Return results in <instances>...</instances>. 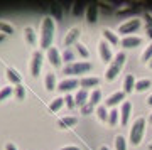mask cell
Listing matches in <instances>:
<instances>
[{"mask_svg": "<svg viewBox=\"0 0 152 150\" xmlns=\"http://www.w3.org/2000/svg\"><path fill=\"white\" fill-rule=\"evenodd\" d=\"M103 37H105V41H108V42L113 44V46L118 44V37H117V34L112 32V31H108V29H105V31H103Z\"/></svg>", "mask_w": 152, "mask_h": 150, "instance_id": "20", "label": "cell"}, {"mask_svg": "<svg viewBox=\"0 0 152 150\" xmlns=\"http://www.w3.org/2000/svg\"><path fill=\"white\" fill-rule=\"evenodd\" d=\"M71 59H73V52L69 51V47H66V49H64V54H63V61L69 63Z\"/></svg>", "mask_w": 152, "mask_h": 150, "instance_id": "35", "label": "cell"}, {"mask_svg": "<svg viewBox=\"0 0 152 150\" xmlns=\"http://www.w3.org/2000/svg\"><path fill=\"white\" fill-rule=\"evenodd\" d=\"M124 63H125V52H118L115 56V59L112 61V66H110L108 69H107V73H105L107 81H113L115 78H117V74L120 73L122 66H124Z\"/></svg>", "mask_w": 152, "mask_h": 150, "instance_id": "2", "label": "cell"}, {"mask_svg": "<svg viewBox=\"0 0 152 150\" xmlns=\"http://www.w3.org/2000/svg\"><path fill=\"white\" fill-rule=\"evenodd\" d=\"M7 79L9 81H12L14 84H20V74L17 73L15 69H7Z\"/></svg>", "mask_w": 152, "mask_h": 150, "instance_id": "19", "label": "cell"}, {"mask_svg": "<svg viewBox=\"0 0 152 150\" xmlns=\"http://www.w3.org/2000/svg\"><path fill=\"white\" fill-rule=\"evenodd\" d=\"M56 76L53 74V73H49L48 76H46V90L48 91H53V90H56Z\"/></svg>", "mask_w": 152, "mask_h": 150, "instance_id": "21", "label": "cell"}, {"mask_svg": "<svg viewBox=\"0 0 152 150\" xmlns=\"http://www.w3.org/2000/svg\"><path fill=\"white\" fill-rule=\"evenodd\" d=\"M149 150H152V143H151V145H149Z\"/></svg>", "mask_w": 152, "mask_h": 150, "instance_id": "46", "label": "cell"}, {"mask_svg": "<svg viewBox=\"0 0 152 150\" xmlns=\"http://www.w3.org/2000/svg\"><path fill=\"white\" fill-rule=\"evenodd\" d=\"M147 105H151V106H152V95H151L149 98H147Z\"/></svg>", "mask_w": 152, "mask_h": 150, "instance_id": "41", "label": "cell"}, {"mask_svg": "<svg viewBox=\"0 0 152 150\" xmlns=\"http://www.w3.org/2000/svg\"><path fill=\"white\" fill-rule=\"evenodd\" d=\"M124 100H125V93L124 91H117V93H113V95L107 100L105 106H115V105H118V103L124 101Z\"/></svg>", "mask_w": 152, "mask_h": 150, "instance_id": "13", "label": "cell"}, {"mask_svg": "<svg viewBox=\"0 0 152 150\" xmlns=\"http://www.w3.org/2000/svg\"><path fill=\"white\" fill-rule=\"evenodd\" d=\"M100 79L98 78H83L80 81V86H81L83 90H88V88H93V86H98Z\"/></svg>", "mask_w": 152, "mask_h": 150, "instance_id": "17", "label": "cell"}, {"mask_svg": "<svg viewBox=\"0 0 152 150\" xmlns=\"http://www.w3.org/2000/svg\"><path fill=\"white\" fill-rule=\"evenodd\" d=\"M5 150H17V149H15V145H12V143H7V145H5Z\"/></svg>", "mask_w": 152, "mask_h": 150, "instance_id": "39", "label": "cell"}, {"mask_svg": "<svg viewBox=\"0 0 152 150\" xmlns=\"http://www.w3.org/2000/svg\"><path fill=\"white\" fill-rule=\"evenodd\" d=\"M139 27H140V20H139V19H132V20L125 22V24H122V25H120L118 32L124 34V36H129V34L135 32Z\"/></svg>", "mask_w": 152, "mask_h": 150, "instance_id": "5", "label": "cell"}, {"mask_svg": "<svg viewBox=\"0 0 152 150\" xmlns=\"http://www.w3.org/2000/svg\"><path fill=\"white\" fill-rule=\"evenodd\" d=\"M61 150H80L78 147H64V149H61Z\"/></svg>", "mask_w": 152, "mask_h": 150, "instance_id": "40", "label": "cell"}, {"mask_svg": "<svg viewBox=\"0 0 152 150\" xmlns=\"http://www.w3.org/2000/svg\"><path fill=\"white\" fill-rule=\"evenodd\" d=\"M48 59H49V63L54 66V68H58V66L61 64L59 52H58V49H56V47H49L48 49Z\"/></svg>", "mask_w": 152, "mask_h": 150, "instance_id": "12", "label": "cell"}, {"mask_svg": "<svg viewBox=\"0 0 152 150\" xmlns=\"http://www.w3.org/2000/svg\"><path fill=\"white\" fill-rule=\"evenodd\" d=\"M135 83L137 81L134 79V74H129L125 78V81H124V93L125 95H129V93H132L135 90Z\"/></svg>", "mask_w": 152, "mask_h": 150, "instance_id": "15", "label": "cell"}, {"mask_svg": "<svg viewBox=\"0 0 152 150\" xmlns=\"http://www.w3.org/2000/svg\"><path fill=\"white\" fill-rule=\"evenodd\" d=\"M144 19H145V24H147V29H152V17L149 15V14H145L144 15Z\"/></svg>", "mask_w": 152, "mask_h": 150, "instance_id": "38", "label": "cell"}, {"mask_svg": "<svg viewBox=\"0 0 152 150\" xmlns=\"http://www.w3.org/2000/svg\"><path fill=\"white\" fill-rule=\"evenodd\" d=\"M100 98H102V91H100V90H95V91L91 93L90 100H88V103H91L93 106H96L98 101H100Z\"/></svg>", "mask_w": 152, "mask_h": 150, "instance_id": "26", "label": "cell"}, {"mask_svg": "<svg viewBox=\"0 0 152 150\" xmlns=\"http://www.w3.org/2000/svg\"><path fill=\"white\" fill-rule=\"evenodd\" d=\"M0 32L4 34H14V27L5 24V22H0Z\"/></svg>", "mask_w": 152, "mask_h": 150, "instance_id": "30", "label": "cell"}, {"mask_svg": "<svg viewBox=\"0 0 152 150\" xmlns=\"http://www.w3.org/2000/svg\"><path fill=\"white\" fill-rule=\"evenodd\" d=\"M90 69H91V64L83 61V63H73V64L66 66L64 73L66 74H83V73H88Z\"/></svg>", "mask_w": 152, "mask_h": 150, "instance_id": "4", "label": "cell"}, {"mask_svg": "<svg viewBox=\"0 0 152 150\" xmlns=\"http://www.w3.org/2000/svg\"><path fill=\"white\" fill-rule=\"evenodd\" d=\"M100 150H108V149H107V147H102V149H100Z\"/></svg>", "mask_w": 152, "mask_h": 150, "instance_id": "44", "label": "cell"}, {"mask_svg": "<svg viewBox=\"0 0 152 150\" xmlns=\"http://www.w3.org/2000/svg\"><path fill=\"white\" fill-rule=\"evenodd\" d=\"M96 115L102 122H108V113H107V106H98L96 108Z\"/></svg>", "mask_w": 152, "mask_h": 150, "instance_id": "28", "label": "cell"}, {"mask_svg": "<svg viewBox=\"0 0 152 150\" xmlns=\"http://www.w3.org/2000/svg\"><path fill=\"white\" fill-rule=\"evenodd\" d=\"M76 86H80V81L78 79H64V81H61L59 84H58V90H59L61 93H66V91L75 90Z\"/></svg>", "mask_w": 152, "mask_h": 150, "instance_id": "11", "label": "cell"}, {"mask_svg": "<svg viewBox=\"0 0 152 150\" xmlns=\"http://www.w3.org/2000/svg\"><path fill=\"white\" fill-rule=\"evenodd\" d=\"M142 39L140 37H135V36H127L125 39L120 41V46L125 49H130V47H137V46H140Z\"/></svg>", "mask_w": 152, "mask_h": 150, "instance_id": "9", "label": "cell"}, {"mask_svg": "<svg viewBox=\"0 0 152 150\" xmlns=\"http://www.w3.org/2000/svg\"><path fill=\"white\" fill-rule=\"evenodd\" d=\"M151 59H152V44L144 51V54H142V61H151Z\"/></svg>", "mask_w": 152, "mask_h": 150, "instance_id": "33", "label": "cell"}, {"mask_svg": "<svg viewBox=\"0 0 152 150\" xmlns=\"http://www.w3.org/2000/svg\"><path fill=\"white\" fill-rule=\"evenodd\" d=\"M118 117H120L118 110H112V111H108V125L115 127V125H117V122H118Z\"/></svg>", "mask_w": 152, "mask_h": 150, "instance_id": "23", "label": "cell"}, {"mask_svg": "<svg viewBox=\"0 0 152 150\" xmlns=\"http://www.w3.org/2000/svg\"><path fill=\"white\" fill-rule=\"evenodd\" d=\"M54 20L51 17H44L42 19V25H41V47L49 49L54 39Z\"/></svg>", "mask_w": 152, "mask_h": 150, "instance_id": "1", "label": "cell"}, {"mask_svg": "<svg viewBox=\"0 0 152 150\" xmlns=\"http://www.w3.org/2000/svg\"><path fill=\"white\" fill-rule=\"evenodd\" d=\"M130 111H132V105L130 101H124L120 106V125L125 127L129 123V118H130Z\"/></svg>", "mask_w": 152, "mask_h": 150, "instance_id": "7", "label": "cell"}, {"mask_svg": "<svg viewBox=\"0 0 152 150\" xmlns=\"http://www.w3.org/2000/svg\"><path fill=\"white\" fill-rule=\"evenodd\" d=\"M149 66H151V68H152V59H151V63H149Z\"/></svg>", "mask_w": 152, "mask_h": 150, "instance_id": "47", "label": "cell"}, {"mask_svg": "<svg viewBox=\"0 0 152 150\" xmlns=\"http://www.w3.org/2000/svg\"><path fill=\"white\" fill-rule=\"evenodd\" d=\"M4 39H5V37H4V34H0V42H2V41H4Z\"/></svg>", "mask_w": 152, "mask_h": 150, "instance_id": "43", "label": "cell"}, {"mask_svg": "<svg viewBox=\"0 0 152 150\" xmlns=\"http://www.w3.org/2000/svg\"><path fill=\"white\" fill-rule=\"evenodd\" d=\"M147 36H149V37L152 39V29H147Z\"/></svg>", "mask_w": 152, "mask_h": 150, "instance_id": "42", "label": "cell"}, {"mask_svg": "<svg viewBox=\"0 0 152 150\" xmlns=\"http://www.w3.org/2000/svg\"><path fill=\"white\" fill-rule=\"evenodd\" d=\"M76 122H78V118H76V117H66V118H61V120H59V127H61V128H69V127L76 125Z\"/></svg>", "mask_w": 152, "mask_h": 150, "instance_id": "18", "label": "cell"}, {"mask_svg": "<svg viewBox=\"0 0 152 150\" xmlns=\"http://www.w3.org/2000/svg\"><path fill=\"white\" fill-rule=\"evenodd\" d=\"M147 88H151V81L149 79H140L135 83V91H144Z\"/></svg>", "mask_w": 152, "mask_h": 150, "instance_id": "25", "label": "cell"}, {"mask_svg": "<svg viewBox=\"0 0 152 150\" xmlns=\"http://www.w3.org/2000/svg\"><path fill=\"white\" fill-rule=\"evenodd\" d=\"M80 34H81V31L78 29V27H73L69 32L66 34V37H64V46L66 47H69L71 44H75L78 39H80Z\"/></svg>", "mask_w": 152, "mask_h": 150, "instance_id": "10", "label": "cell"}, {"mask_svg": "<svg viewBox=\"0 0 152 150\" xmlns=\"http://www.w3.org/2000/svg\"><path fill=\"white\" fill-rule=\"evenodd\" d=\"M15 96H17V100H24V98H26V90H24V86H20V84L15 86Z\"/></svg>", "mask_w": 152, "mask_h": 150, "instance_id": "31", "label": "cell"}, {"mask_svg": "<svg viewBox=\"0 0 152 150\" xmlns=\"http://www.w3.org/2000/svg\"><path fill=\"white\" fill-rule=\"evenodd\" d=\"M41 68H42V54L36 51L32 54V64H31V73H32V78H37L39 73H41Z\"/></svg>", "mask_w": 152, "mask_h": 150, "instance_id": "6", "label": "cell"}, {"mask_svg": "<svg viewBox=\"0 0 152 150\" xmlns=\"http://www.w3.org/2000/svg\"><path fill=\"white\" fill-rule=\"evenodd\" d=\"M149 122H151V123H152V115H151V117H149Z\"/></svg>", "mask_w": 152, "mask_h": 150, "instance_id": "45", "label": "cell"}, {"mask_svg": "<svg viewBox=\"0 0 152 150\" xmlns=\"http://www.w3.org/2000/svg\"><path fill=\"white\" fill-rule=\"evenodd\" d=\"M86 20L90 22V24H95V22L98 20V9H96L95 4L86 7Z\"/></svg>", "mask_w": 152, "mask_h": 150, "instance_id": "14", "label": "cell"}, {"mask_svg": "<svg viewBox=\"0 0 152 150\" xmlns=\"http://www.w3.org/2000/svg\"><path fill=\"white\" fill-rule=\"evenodd\" d=\"M75 103L76 105H78V106H85V105H86L88 103V93H86V90H80V91L76 93V96H75Z\"/></svg>", "mask_w": 152, "mask_h": 150, "instance_id": "16", "label": "cell"}, {"mask_svg": "<svg viewBox=\"0 0 152 150\" xmlns=\"http://www.w3.org/2000/svg\"><path fill=\"white\" fill-rule=\"evenodd\" d=\"M24 36H26V39H27V42L31 44V46H34V44H36V34H34L32 27H26Z\"/></svg>", "mask_w": 152, "mask_h": 150, "instance_id": "22", "label": "cell"}, {"mask_svg": "<svg viewBox=\"0 0 152 150\" xmlns=\"http://www.w3.org/2000/svg\"><path fill=\"white\" fill-rule=\"evenodd\" d=\"M10 93H12V88H10V86L2 88V90H0V101H2V100H5L7 96H10Z\"/></svg>", "mask_w": 152, "mask_h": 150, "instance_id": "32", "label": "cell"}, {"mask_svg": "<svg viewBox=\"0 0 152 150\" xmlns=\"http://www.w3.org/2000/svg\"><path fill=\"white\" fill-rule=\"evenodd\" d=\"M91 111H93V105H91V103H86V105L81 108V113H83V115H90Z\"/></svg>", "mask_w": 152, "mask_h": 150, "instance_id": "36", "label": "cell"}, {"mask_svg": "<svg viewBox=\"0 0 152 150\" xmlns=\"http://www.w3.org/2000/svg\"><path fill=\"white\" fill-rule=\"evenodd\" d=\"M144 130H145V120L144 118H137L130 128V143L139 145L142 137H144Z\"/></svg>", "mask_w": 152, "mask_h": 150, "instance_id": "3", "label": "cell"}, {"mask_svg": "<svg viewBox=\"0 0 152 150\" xmlns=\"http://www.w3.org/2000/svg\"><path fill=\"white\" fill-rule=\"evenodd\" d=\"M64 103H66V106L68 108H73L76 105L75 103V98L71 96V95H66V98H64Z\"/></svg>", "mask_w": 152, "mask_h": 150, "instance_id": "34", "label": "cell"}, {"mask_svg": "<svg viewBox=\"0 0 152 150\" xmlns=\"http://www.w3.org/2000/svg\"><path fill=\"white\" fill-rule=\"evenodd\" d=\"M73 14H75V15H78V14H81V4H78V2H76V4H75V7H73Z\"/></svg>", "mask_w": 152, "mask_h": 150, "instance_id": "37", "label": "cell"}, {"mask_svg": "<svg viewBox=\"0 0 152 150\" xmlns=\"http://www.w3.org/2000/svg\"><path fill=\"white\" fill-rule=\"evenodd\" d=\"M63 105H64V98H56V100H53V101H51L49 110H51V111H58Z\"/></svg>", "mask_w": 152, "mask_h": 150, "instance_id": "24", "label": "cell"}, {"mask_svg": "<svg viewBox=\"0 0 152 150\" xmlns=\"http://www.w3.org/2000/svg\"><path fill=\"white\" fill-rule=\"evenodd\" d=\"M98 49H100V56H102V61H103L105 64L113 61V59H112V51H110L108 44L105 42V41H102V42L98 44Z\"/></svg>", "mask_w": 152, "mask_h": 150, "instance_id": "8", "label": "cell"}, {"mask_svg": "<svg viewBox=\"0 0 152 150\" xmlns=\"http://www.w3.org/2000/svg\"><path fill=\"white\" fill-rule=\"evenodd\" d=\"M115 149L117 150H127V143H125V138L122 135L115 137Z\"/></svg>", "mask_w": 152, "mask_h": 150, "instance_id": "27", "label": "cell"}, {"mask_svg": "<svg viewBox=\"0 0 152 150\" xmlns=\"http://www.w3.org/2000/svg\"><path fill=\"white\" fill-rule=\"evenodd\" d=\"M76 51L80 52V56H81V58H88V56H90V52H88V49L85 47V46H83L81 42H76Z\"/></svg>", "mask_w": 152, "mask_h": 150, "instance_id": "29", "label": "cell"}]
</instances>
